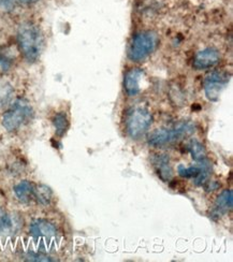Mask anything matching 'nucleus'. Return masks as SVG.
I'll return each instance as SVG.
<instances>
[{"mask_svg": "<svg viewBox=\"0 0 233 262\" xmlns=\"http://www.w3.org/2000/svg\"><path fill=\"white\" fill-rule=\"evenodd\" d=\"M17 46L24 59L30 63L41 57L44 48V38L40 27L32 20L22 21L17 28Z\"/></svg>", "mask_w": 233, "mask_h": 262, "instance_id": "1", "label": "nucleus"}, {"mask_svg": "<svg viewBox=\"0 0 233 262\" xmlns=\"http://www.w3.org/2000/svg\"><path fill=\"white\" fill-rule=\"evenodd\" d=\"M33 117V108L30 102L24 98H18L11 103L3 116V126L10 133L18 130L28 124Z\"/></svg>", "mask_w": 233, "mask_h": 262, "instance_id": "2", "label": "nucleus"}, {"mask_svg": "<svg viewBox=\"0 0 233 262\" xmlns=\"http://www.w3.org/2000/svg\"><path fill=\"white\" fill-rule=\"evenodd\" d=\"M158 45L155 32L142 31L132 38L128 48V58L132 61H142L149 57Z\"/></svg>", "mask_w": 233, "mask_h": 262, "instance_id": "3", "label": "nucleus"}, {"mask_svg": "<svg viewBox=\"0 0 233 262\" xmlns=\"http://www.w3.org/2000/svg\"><path fill=\"white\" fill-rule=\"evenodd\" d=\"M195 133V125L189 122H183L173 128H162L156 130L149 138V144L155 147L171 144L184 137Z\"/></svg>", "mask_w": 233, "mask_h": 262, "instance_id": "4", "label": "nucleus"}, {"mask_svg": "<svg viewBox=\"0 0 233 262\" xmlns=\"http://www.w3.org/2000/svg\"><path fill=\"white\" fill-rule=\"evenodd\" d=\"M125 123L128 136L137 140L145 135L153 123V116L147 108L137 106L128 112Z\"/></svg>", "mask_w": 233, "mask_h": 262, "instance_id": "5", "label": "nucleus"}, {"mask_svg": "<svg viewBox=\"0 0 233 262\" xmlns=\"http://www.w3.org/2000/svg\"><path fill=\"white\" fill-rule=\"evenodd\" d=\"M229 82V75L224 72H212L204 79L203 86L206 98L209 101H217Z\"/></svg>", "mask_w": 233, "mask_h": 262, "instance_id": "6", "label": "nucleus"}, {"mask_svg": "<svg viewBox=\"0 0 233 262\" xmlns=\"http://www.w3.org/2000/svg\"><path fill=\"white\" fill-rule=\"evenodd\" d=\"M219 52L214 48H206L197 53L193 61V66L197 70H204L214 67L219 62Z\"/></svg>", "mask_w": 233, "mask_h": 262, "instance_id": "7", "label": "nucleus"}, {"mask_svg": "<svg viewBox=\"0 0 233 262\" xmlns=\"http://www.w3.org/2000/svg\"><path fill=\"white\" fill-rule=\"evenodd\" d=\"M30 234L36 239H51L57 235V229L47 220H36L30 225Z\"/></svg>", "mask_w": 233, "mask_h": 262, "instance_id": "8", "label": "nucleus"}, {"mask_svg": "<svg viewBox=\"0 0 233 262\" xmlns=\"http://www.w3.org/2000/svg\"><path fill=\"white\" fill-rule=\"evenodd\" d=\"M144 78V71L140 68L130 69L124 79L125 92L129 96H136L141 91V81Z\"/></svg>", "mask_w": 233, "mask_h": 262, "instance_id": "9", "label": "nucleus"}, {"mask_svg": "<svg viewBox=\"0 0 233 262\" xmlns=\"http://www.w3.org/2000/svg\"><path fill=\"white\" fill-rule=\"evenodd\" d=\"M233 206V192L231 189L221 192L214 203L212 216H223L228 211L232 210Z\"/></svg>", "mask_w": 233, "mask_h": 262, "instance_id": "10", "label": "nucleus"}, {"mask_svg": "<svg viewBox=\"0 0 233 262\" xmlns=\"http://www.w3.org/2000/svg\"><path fill=\"white\" fill-rule=\"evenodd\" d=\"M35 186L29 181H22L14 186V194L22 203H28L33 198Z\"/></svg>", "mask_w": 233, "mask_h": 262, "instance_id": "11", "label": "nucleus"}, {"mask_svg": "<svg viewBox=\"0 0 233 262\" xmlns=\"http://www.w3.org/2000/svg\"><path fill=\"white\" fill-rule=\"evenodd\" d=\"M14 87L7 80H0V111L5 110L13 101Z\"/></svg>", "mask_w": 233, "mask_h": 262, "instance_id": "12", "label": "nucleus"}, {"mask_svg": "<svg viewBox=\"0 0 233 262\" xmlns=\"http://www.w3.org/2000/svg\"><path fill=\"white\" fill-rule=\"evenodd\" d=\"M155 167H156L158 176L164 182L169 181L172 178V168L170 166L169 157L166 155H160L154 161Z\"/></svg>", "mask_w": 233, "mask_h": 262, "instance_id": "13", "label": "nucleus"}, {"mask_svg": "<svg viewBox=\"0 0 233 262\" xmlns=\"http://www.w3.org/2000/svg\"><path fill=\"white\" fill-rule=\"evenodd\" d=\"M33 198L42 205H49L53 199V191L47 185H37L33 189Z\"/></svg>", "mask_w": 233, "mask_h": 262, "instance_id": "14", "label": "nucleus"}, {"mask_svg": "<svg viewBox=\"0 0 233 262\" xmlns=\"http://www.w3.org/2000/svg\"><path fill=\"white\" fill-rule=\"evenodd\" d=\"M52 123L58 137H62L67 133V130L69 129V118L65 112H58L55 114Z\"/></svg>", "mask_w": 233, "mask_h": 262, "instance_id": "15", "label": "nucleus"}, {"mask_svg": "<svg viewBox=\"0 0 233 262\" xmlns=\"http://www.w3.org/2000/svg\"><path fill=\"white\" fill-rule=\"evenodd\" d=\"M15 228L13 218L8 214L3 207H0V236L9 234Z\"/></svg>", "mask_w": 233, "mask_h": 262, "instance_id": "16", "label": "nucleus"}, {"mask_svg": "<svg viewBox=\"0 0 233 262\" xmlns=\"http://www.w3.org/2000/svg\"><path fill=\"white\" fill-rule=\"evenodd\" d=\"M188 149H189L192 157L196 161H201L206 157L205 147L203 146L201 142H199L198 140H192L189 142V144H188Z\"/></svg>", "mask_w": 233, "mask_h": 262, "instance_id": "17", "label": "nucleus"}, {"mask_svg": "<svg viewBox=\"0 0 233 262\" xmlns=\"http://www.w3.org/2000/svg\"><path fill=\"white\" fill-rule=\"evenodd\" d=\"M16 0H0V14L10 13L16 7Z\"/></svg>", "mask_w": 233, "mask_h": 262, "instance_id": "18", "label": "nucleus"}, {"mask_svg": "<svg viewBox=\"0 0 233 262\" xmlns=\"http://www.w3.org/2000/svg\"><path fill=\"white\" fill-rule=\"evenodd\" d=\"M11 64H12V58L8 55L3 48H0V67L4 70H8L10 69Z\"/></svg>", "mask_w": 233, "mask_h": 262, "instance_id": "19", "label": "nucleus"}, {"mask_svg": "<svg viewBox=\"0 0 233 262\" xmlns=\"http://www.w3.org/2000/svg\"><path fill=\"white\" fill-rule=\"evenodd\" d=\"M25 260L27 261H54V259H52L51 257L44 255V254H40V253H28L25 256Z\"/></svg>", "mask_w": 233, "mask_h": 262, "instance_id": "20", "label": "nucleus"}, {"mask_svg": "<svg viewBox=\"0 0 233 262\" xmlns=\"http://www.w3.org/2000/svg\"><path fill=\"white\" fill-rule=\"evenodd\" d=\"M40 2V0H16V3H19L22 5H25V6H32V5H36Z\"/></svg>", "mask_w": 233, "mask_h": 262, "instance_id": "21", "label": "nucleus"}]
</instances>
